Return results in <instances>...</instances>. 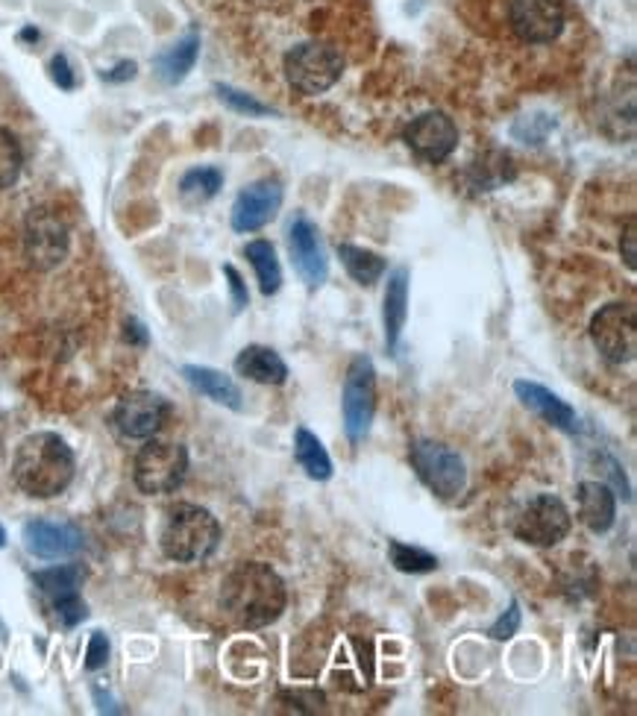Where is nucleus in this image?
I'll return each instance as SVG.
<instances>
[{"label": "nucleus", "instance_id": "nucleus-34", "mask_svg": "<svg viewBox=\"0 0 637 716\" xmlns=\"http://www.w3.org/2000/svg\"><path fill=\"white\" fill-rule=\"evenodd\" d=\"M224 277L229 279V291H232V309L241 311L250 303L247 285H244V279H241V273L232 265H224Z\"/></svg>", "mask_w": 637, "mask_h": 716}, {"label": "nucleus", "instance_id": "nucleus-1", "mask_svg": "<svg viewBox=\"0 0 637 716\" xmlns=\"http://www.w3.org/2000/svg\"><path fill=\"white\" fill-rule=\"evenodd\" d=\"M220 605L241 628H265L282 617L289 590L277 570L262 561H247L232 570L220 585Z\"/></svg>", "mask_w": 637, "mask_h": 716}, {"label": "nucleus", "instance_id": "nucleus-26", "mask_svg": "<svg viewBox=\"0 0 637 716\" xmlns=\"http://www.w3.org/2000/svg\"><path fill=\"white\" fill-rule=\"evenodd\" d=\"M339 256L341 265L347 268L349 277L356 279L359 285H373V282H379L382 273L388 270V261L382 259L379 253L356 247V244H339Z\"/></svg>", "mask_w": 637, "mask_h": 716}, {"label": "nucleus", "instance_id": "nucleus-3", "mask_svg": "<svg viewBox=\"0 0 637 716\" xmlns=\"http://www.w3.org/2000/svg\"><path fill=\"white\" fill-rule=\"evenodd\" d=\"M220 523L212 511L180 502L165 514L160 532L162 552L177 564H200L218 549Z\"/></svg>", "mask_w": 637, "mask_h": 716}, {"label": "nucleus", "instance_id": "nucleus-37", "mask_svg": "<svg viewBox=\"0 0 637 716\" xmlns=\"http://www.w3.org/2000/svg\"><path fill=\"white\" fill-rule=\"evenodd\" d=\"M623 259L632 270L637 268V253H635V220H628L626 227V244H623Z\"/></svg>", "mask_w": 637, "mask_h": 716}, {"label": "nucleus", "instance_id": "nucleus-24", "mask_svg": "<svg viewBox=\"0 0 637 716\" xmlns=\"http://www.w3.org/2000/svg\"><path fill=\"white\" fill-rule=\"evenodd\" d=\"M294 458L297 464L306 470V476L315 482H327L332 478V458H329L327 447L320 444V438L306 426H297L294 432Z\"/></svg>", "mask_w": 637, "mask_h": 716}, {"label": "nucleus", "instance_id": "nucleus-15", "mask_svg": "<svg viewBox=\"0 0 637 716\" xmlns=\"http://www.w3.org/2000/svg\"><path fill=\"white\" fill-rule=\"evenodd\" d=\"M282 182L279 179H259L241 191L232 203V229L235 232H256L268 227L282 209Z\"/></svg>", "mask_w": 637, "mask_h": 716}, {"label": "nucleus", "instance_id": "nucleus-32", "mask_svg": "<svg viewBox=\"0 0 637 716\" xmlns=\"http://www.w3.org/2000/svg\"><path fill=\"white\" fill-rule=\"evenodd\" d=\"M110 637L103 635V631H94L89 637V649H86V669L94 673V669L106 667V661H110Z\"/></svg>", "mask_w": 637, "mask_h": 716}, {"label": "nucleus", "instance_id": "nucleus-38", "mask_svg": "<svg viewBox=\"0 0 637 716\" xmlns=\"http://www.w3.org/2000/svg\"><path fill=\"white\" fill-rule=\"evenodd\" d=\"M127 341H132V344H139V347H148V329L141 327L139 320L130 318L127 320Z\"/></svg>", "mask_w": 637, "mask_h": 716}, {"label": "nucleus", "instance_id": "nucleus-17", "mask_svg": "<svg viewBox=\"0 0 637 716\" xmlns=\"http://www.w3.org/2000/svg\"><path fill=\"white\" fill-rule=\"evenodd\" d=\"M514 394L526 408H532L540 420H547L549 426L561 429V432H578V414L576 408L570 406L568 399H561L556 391L544 388L532 379H518L514 382Z\"/></svg>", "mask_w": 637, "mask_h": 716}, {"label": "nucleus", "instance_id": "nucleus-27", "mask_svg": "<svg viewBox=\"0 0 637 716\" xmlns=\"http://www.w3.org/2000/svg\"><path fill=\"white\" fill-rule=\"evenodd\" d=\"M388 558L394 570L406 573V576H423V573H435L438 570V555H432L423 547L403 544V540H388Z\"/></svg>", "mask_w": 637, "mask_h": 716}, {"label": "nucleus", "instance_id": "nucleus-14", "mask_svg": "<svg viewBox=\"0 0 637 716\" xmlns=\"http://www.w3.org/2000/svg\"><path fill=\"white\" fill-rule=\"evenodd\" d=\"M406 144L418 153L423 162L449 159V153L458 148V127L444 112H423L406 127Z\"/></svg>", "mask_w": 637, "mask_h": 716}, {"label": "nucleus", "instance_id": "nucleus-36", "mask_svg": "<svg viewBox=\"0 0 637 716\" xmlns=\"http://www.w3.org/2000/svg\"><path fill=\"white\" fill-rule=\"evenodd\" d=\"M132 77H136V62H120V65H115V68L103 74V80L110 82H127L132 80Z\"/></svg>", "mask_w": 637, "mask_h": 716}, {"label": "nucleus", "instance_id": "nucleus-21", "mask_svg": "<svg viewBox=\"0 0 637 716\" xmlns=\"http://www.w3.org/2000/svg\"><path fill=\"white\" fill-rule=\"evenodd\" d=\"M182 376L189 379V385L194 391H200L203 397H209L212 402H218L224 408H232V411H241L244 408V397H241V388L215 368H200V365H186L182 368Z\"/></svg>", "mask_w": 637, "mask_h": 716}, {"label": "nucleus", "instance_id": "nucleus-11", "mask_svg": "<svg viewBox=\"0 0 637 716\" xmlns=\"http://www.w3.org/2000/svg\"><path fill=\"white\" fill-rule=\"evenodd\" d=\"M170 414L168 399L153 391H130L115 406V426L124 438L148 440L153 438Z\"/></svg>", "mask_w": 637, "mask_h": 716}, {"label": "nucleus", "instance_id": "nucleus-22", "mask_svg": "<svg viewBox=\"0 0 637 716\" xmlns=\"http://www.w3.org/2000/svg\"><path fill=\"white\" fill-rule=\"evenodd\" d=\"M200 53V36L198 33H189L186 39H180L177 44H170L168 50H162L153 68H156V77H160L165 86H177L189 77V71L194 68Z\"/></svg>", "mask_w": 637, "mask_h": 716}, {"label": "nucleus", "instance_id": "nucleus-16", "mask_svg": "<svg viewBox=\"0 0 637 716\" xmlns=\"http://www.w3.org/2000/svg\"><path fill=\"white\" fill-rule=\"evenodd\" d=\"M24 547L41 561H62L74 558L86 547V537L74 523H56V520H30L24 526Z\"/></svg>", "mask_w": 637, "mask_h": 716}, {"label": "nucleus", "instance_id": "nucleus-35", "mask_svg": "<svg viewBox=\"0 0 637 716\" xmlns=\"http://www.w3.org/2000/svg\"><path fill=\"white\" fill-rule=\"evenodd\" d=\"M50 80L56 82V86H60V89H65V91H71L74 89V71H71V65H68V60H65V56H53V60H50Z\"/></svg>", "mask_w": 637, "mask_h": 716}, {"label": "nucleus", "instance_id": "nucleus-18", "mask_svg": "<svg viewBox=\"0 0 637 716\" xmlns=\"http://www.w3.org/2000/svg\"><path fill=\"white\" fill-rule=\"evenodd\" d=\"M578 520L594 532L602 535L608 528L614 526L617 520V497L606 482H582L578 485Z\"/></svg>", "mask_w": 637, "mask_h": 716}, {"label": "nucleus", "instance_id": "nucleus-5", "mask_svg": "<svg viewBox=\"0 0 637 716\" xmlns=\"http://www.w3.org/2000/svg\"><path fill=\"white\" fill-rule=\"evenodd\" d=\"M409 461L418 478L435 497L456 499L468 488V468L456 449L441 440H415L409 447Z\"/></svg>", "mask_w": 637, "mask_h": 716}, {"label": "nucleus", "instance_id": "nucleus-20", "mask_svg": "<svg viewBox=\"0 0 637 716\" xmlns=\"http://www.w3.org/2000/svg\"><path fill=\"white\" fill-rule=\"evenodd\" d=\"M406 318H409V270L397 268L388 277L385 306H382V320H385V344H388V353L397 349L399 335H403V329H406Z\"/></svg>", "mask_w": 637, "mask_h": 716}, {"label": "nucleus", "instance_id": "nucleus-10", "mask_svg": "<svg viewBox=\"0 0 637 716\" xmlns=\"http://www.w3.org/2000/svg\"><path fill=\"white\" fill-rule=\"evenodd\" d=\"M71 235L65 220L56 212L33 209L24 220V256L36 270H53L60 268L65 256H68Z\"/></svg>", "mask_w": 637, "mask_h": 716}, {"label": "nucleus", "instance_id": "nucleus-4", "mask_svg": "<svg viewBox=\"0 0 637 716\" xmlns=\"http://www.w3.org/2000/svg\"><path fill=\"white\" fill-rule=\"evenodd\" d=\"M186 473H189V452L182 444L170 440L148 438L132 464V482L148 497L174 494L186 482Z\"/></svg>", "mask_w": 637, "mask_h": 716}, {"label": "nucleus", "instance_id": "nucleus-6", "mask_svg": "<svg viewBox=\"0 0 637 716\" xmlns=\"http://www.w3.org/2000/svg\"><path fill=\"white\" fill-rule=\"evenodd\" d=\"M341 411H344V432L349 444H361L368 438L370 423L377 414V368L368 356H356L349 361L344 394H341Z\"/></svg>", "mask_w": 637, "mask_h": 716}, {"label": "nucleus", "instance_id": "nucleus-13", "mask_svg": "<svg viewBox=\"0 0 637 716\" xmlns=\"http://www.w3.org/2000/svg\"><path fill=\"white\" fill-rule=\"evenodd\" d=\"M289 250L300 279H303L311 291L320 289L329 277V259L327 250H323V241H320L318 227H315L306 215H297V218L291 220Z\"/></svg>", "mask_w": 637, "mask_h": 716}, {"label": "nucleus", "instance_id": "nucleus-23", "mask_svg": "<svg viewBox=\"0 0 637 716\" xmlns=\"http://www.w3.org/2000/svg\"><path fill=\"white\" fill-rule=\"evenodd\" d=\"M33 581H36V587H39L50 602H60V599L80 597V587L82 581H86V570H82V564H60V567H48L33 573Z\"/></svg>", "mask_w": 637, "mask_h": 716}, {"label": "nucleus", "instance_id": "nucleus-25", "mask_svg": "<svg viewBox=\"0 0 637 716\" xmlns=\"http://www.w3.org/2000/svg\"><path fill=\"white\" fill-rule=\"evenodd\" d=\"M244 256H247V261L253 265V270H256V279H259L262 294H265V297L277 294V291L282 289V268H279L277 250H273V244L265 239L250 241L247 247H244Z\"/></svg>", "mask_w": 637, "mask_h": 716}, {"label": "nucleus", "instance_id": "nucleus-31", "mask_svg": "<svg viewBox=\"0 0 637 716\" xmlns=\"http://www.w3.org/2000/svg\"><path fill=\"white\" fill-rule=\"evenodd\" d=\"M53 611H56V617L65 628L80 626L82 619L89 617V605L82 602V597H68L60 599V602H53Z\"/></svg>", "mask_w": 637, "mask_h": 716}, {"label": "nucleus", "instance_id": "nucleus-39", "mask_svg": "<svg viewBox=\"0 0 637 716\" xmlns=\"http://www.w3.org/2000/svg\"><path fill=\"white\" fill-rule=\"evenodd\" d=\"M94 699L100 702V711H106V714H120V707H115V702H112L110 696H103V690H94Z\"/></svg>", "mask_w": 637, "mask_h": 716}, {"label": "nucleus", "instance_id": "nucleus-29", "mask_svg": "<svg viewBox=\"0 0 637 716\" xmlns=\"http://www.w3.org/2000/svg\"><path fill=\"white\" fill-rule=\"evenodd\" d=\"M24 168V153H21L18 139L10 130L0 127V189L15 186Z\"/></svg>", "mask_w": 637, "mask_h": 716}, {"label": "nucleus", "instance_id": "nucleus-33", "mask_svg": "<svg viewBox=\"0 0 637 716\" xmlns=\"http://www.w3.org/2000/svg\"><path fill=\"white\" fill-rule=\"evenodd\" d=\"M520 623H523L520 605H518V602H511L506 614H502V617H499L497 623L488 628V635L494 637V640H511V637L520 631Z\"/></svg>", "mask_w": 637, "mask_h": 716}, {"label": "nucleus", "instance_id": "nucleus-2", "mask_svg": "<svg viewBox=\"0 0 637 716\" xmlns=\"http://www.w3.org/2000/svg\"><path fill=\"white\" fill-rule=\"evenodd\" d=\"M77 458L56 432H33L18 444L12 476L27 497L53 499L74 482Z\"/></svg>", "mask_w": 637, "mask_h": 716}, {"label": "nucleus", "instance_id": "nucleus-30", "mask_svg": "<svg viewBox=\"0 0 637 716\" xmlns=\"http://www.w3.org/2000/svg\"><path fill=\"white\" fill-rule=\"evenodd\" d=\"M215 91H218V98L227 103L229 110L241 112V115H250V118H262V115H270V106L259 103L256 98H250V94H244V91L232 89V86H224V82H218V86H215Z\"/></svg>", "mask_w": 637, "mask_h": 716}, {"label": "nucleus", "instance_id": "nucleus-40", "mask_svg": "<svg viewBox=\"0 0 637 716\" xmlns=\"http://www.w3.org/2000/svg\"><path fill=\"white\" fill-rule=\"evenodd\" d=\"M3 547H7V528L0 526V549H3Z\"/></svg>", "mask_w": 637, "mask_h": 716}, {"label": "nucleus", "instance_id": "nucleus-8", "mask_svg": "<svg viewBox=\"0 0 637 716\" xmlns=\"http://www.w3.org/2000/svg\"><path fill=\"white\" fill-rule=\"evenodd\" d=\"M573 517L570 508L552 494H538L520 508L514 535L528 547H556L570 535Z\"/></svg>", "mask_w": 637, "mask_h": 716}, {"label": "nucleus", "instance_id": "nucleus-12", "mask_svg": "<svg viewBox=\"0 0 637 716\" xmlns=\"http://www.w3.org/2000/svg\"><path fill=\"white\" fill-rule=\"evenodd\" d=\"M511 30L528 44H549L564 30V10L558 0H511Z\"/></svg>", "mask_w": 637, "mask_h": 716}, {"label": "nucleus", "instance_id": "nucleus-19", "mask_svg": "<svg viewBox=\"0 0 637 716\" xmlns=\"http://www.w3.org/2000/svg\"><path fill=\"white\" fill-rule=\"evenodd\" d=\"M235 373L256 385H285L289 379V365L282 361L277 349L262 347V344H250L235 358Z\"/></svg>", "mask_w": 637, "mask_h": 716}, {"label": "nucleus", "instance_id": "nucleus-28", "mask_svg": "<svg viewBox=\"0 0 637 716\" xmlns=\"http://www.w3.org/2000/svg\"><path fill=\"white\" fill-rule=\"evenodd\" d=\"M224 189V174L218 168H191L186 177L180 179V197L191 206H200L212 200Z\"/></svg>", "mask_w": 637, "mask_h": 716}, {"label": "nucleus", "instance_id": "nucleus-7", "mask_svg": "<svg viewBox=\"0 0 637 716\" xmlns=\"http://www.w3.org/2000/svg\"><path fill=\"white\" fill-rule=\"evenodd\" d=\"M344 60L335 48L323 41H306L289 50L285 56V77L300 94H323L341 80Z\"/></svg>", "mask_w": 637, "mask_h": 716}, {"label": "nucleus", "instance_id": "nucleus-9", "mask_svg": "<svg viewBox=\"0 0 637 716\" xmlns=\"http://www.w3.org/2000/svg\"><path fill=\"white\" fill-rule=\"evenodd\" d=\"M594 347L614 365H628L637 356V318L628 303H608L590 320Z\"/></svg>", "mask_w": 637, "mask_h": 716}]
</instances>
